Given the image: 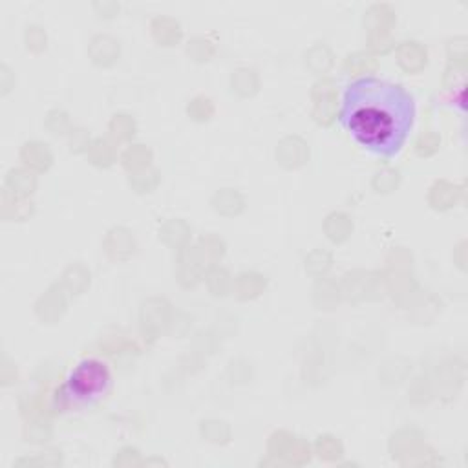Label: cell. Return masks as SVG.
<instances>
[{"instance_id": "obj_1", "label": "cell", "mask_w": 468, "mask_h": 468, "mask_svg": "<svg viewBox=\"0 0 468 468\" xmlns=\"http://www.w3.org/2000/svg\"><path fill=\"white\" fill-rule=\"evenodd\" d=\"M338 119L364 150L391 159L411 132L415 102L402 84L375 75L356 77L342 91Z\"/></svg>"}, {"instance_id": "obj_2", "label": "cell", "mask_w": 468, "mask_h": 468, "mask_svg": "<svg viewBox=\"0 0 468 468\" xmlns=\"http://www.w3.org/2000/svg\"><path fill=\"white\" fill-rule=\"evenodd\" d=\"M110 384L112 375L108 366L97 358H86L69 373L62 395L69 406H91L106 395Z\"/></svg>"}]
</instances>
